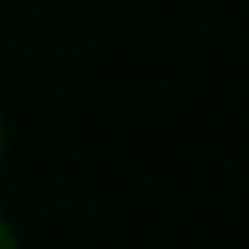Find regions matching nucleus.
Listing matches in <instances>:
<instances>
[{
  "label": "nucleus",
  "instance_id": "obj_1",
  "mask_svg": "<svg viewBox=\"0 0 249 249\" xmlns=\"http://www.w3.org/2000/svg\"><path fill=\"white\" fill-rule=\"evenodd\" d=\"M0 249H18V238H15V228L7 224V217L0 213Z\"/></svg>",
  "mask_w": 249,
  "mask_h": 249
},
{
  "label": "nucleus",
  "instance_id": "obj_2",
  "mask_svg": "<svg viewBox=\"0 0 249 249\" xmlns=\"http://www.w3.org/2000/svg\"><path fill=\"white\" fill-rule=\"evenodd\" d=\"M4 148H7V126H4V112H0V162H4Z\"/></svg>",
  "mask_w": 249,
  "mask_h": 249
}]
</instances>
